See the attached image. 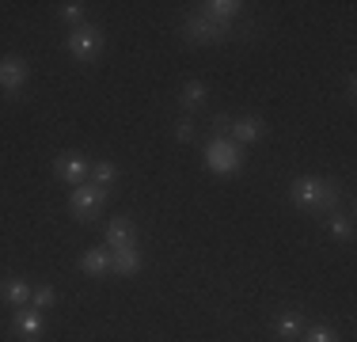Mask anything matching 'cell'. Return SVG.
I'll return each instance as SVG.
<instances>
[{
    "label": "cell",
    "mask_w": 357,
    "mask_h": 342,
    "mask_svg": "<svg viewBox=\"0 0 357 342\" xmlns=\"http://www.w3.org/2000/svg\"><path fill=\"white\" fill-rule=\"evenodd\" d=\"M289 198H293V205H301V209H331L335 213L338 186L331 179H319V175H296L289 183Z\"/></svg>",
    "instance_id": "6da1fadb"
},
{
    "label": "cell",
    "mask_w": 357,
    "mask_h": 342,
    "mask_svg": "<svg viewBox=\"0 0 357 342\" xmlns=\"http://www.w3.org/2000/svg\"><path fill=\"white\" fill-rule=\"evenodd\" d=\"M206 168L213 175H236L243 168V149L232 141V137H213L206 144Z\"/></svg>",
    "instance_id": "7a4b0ae2"
},
{
    "label": "cell",
    "mask_w": 357,
    "mask_h": 342,
    "mask_svg": "<svg viewBox=\"0 0 357 342\" xmlns=\"http://www.w3.org/2000/svg\"><path fill=\"white\" fill-rule=\"evenodd\" d=\"M65 46H69V54L76 61H96L103 54V31L96 23H76L69 31V38H65Z\"/></svg>",
    "instance_id": "3957f363"
},
{
    "label": "cell",
    "mask_w": 357,
    "mask_h": 342,
    "mask_svg": "<svg viewBox=\"0 0 357 342\" xmlns=\"http://www.w3.org/2000/svg\"><path fill=\"white\" fill-rule=\"evenodd\" d=\"M228 34H232V27L228 23H213L209 15L202 12H190L183 20V38L194 42V46H209V42H225Z\"/></svg>",
    "instance_id": "277c9868"
},
{
    "label": "cell",
    "mask_w": 357,
    "mask_h": 342,
    "mask_svg": "<svg viewBox=\"0 0 357 342\" xmlns=\"http://www.w3.org/2000/svg\"><path fill=\"white\" fill-rule=\"evenodd\" d=\"M103 202H107V191L96 186V183H80V186L69 191V213L76 221H91L99 209H103Z\"/></svg>",
    "instance_id": "5b68a950"
},
{
    "label": "cell",
    "mask_w": 357,
    "mask_h": 342,
    "mask_svg": "<svg viewBox=\"0 0 357 342\" xmlns=\"http://www.w3.org/2000/svg\"><path fill=\"white\" fill-rule=\"evenodd\" d=\"M54 175L69 186H80V183H88V175H91V160L84 156V152H61V156L54 160Z\"/></svg>",
    "instance_id": "8992f818"
},
{
    "label": "cell",
    "mask_w": 357,
    "mask_h": 342,
    "mask_svg": "<svg viewBox=\"0 0 357 342\" xmlns=\"http://www.w3.org/2000/svg\"><path fill=\"white\" fill-rule=\"evenodd\" d=\"M27 76H31V65L23 61L20 54L0 57V91H4V96H20L23 84H27Z\"/></svg>",
    "instance_id": "52a82bcc"
},
{
    "label": "cell",
    "mask_w": 357,
    "mask_h": 342,
    "mask_svg": "<svg viewBox=\"0 0 357 342\" xmlns=\"http://www.w3.org/2000/svg\"><path fill=\"white\" fill-rule=\"evenodd\" d=\"M12 327H15V335L20 339H38L42 331H46V320H42V312L38 308H15V320H12Z\"/></svg>",
    "instance_id": "ba28073f"
},
{
    "label": "cell",
    "mask_w": 357,
    "mask_h": 342,
    "mask_svg": "<svg viewBox=\"0 0 357 342\" xmlns=\"http://www.w3.org/2000/svg\"><path fill=\"white\" fill-rule=\"evenodd\" d=\"M0 301L12 304V308H27L31 304V281L20 278V274L4 278V281H0Z\"/></svg>",
    "instance_id": "9c48e42d"
},
{
    "label": "cell",
    "mask_w": 357,
    "mask_h": 342,
    "mask_svg": "<svg viewBox=\"0 0 357 342\" xmlns=\"http://www.w3.org/2000/svg\"><path fill=\"white\" fill-rule=\"evenodd\" d=\"M122 247H137V236H133V225L126 217H114L107 225V251H122Z\"/></svg>",
    "instance_id": "30bf717a"
},
{
    "label": "cell",
    "mask_w": 357,
    "mask_h": 342,
    "mask_svg": "<svg viewBox=\"0 0 357 342\" xmlns=\"http://www.w3.org/2000/svg\"><path fill=\"white\" fill-rule=\"evenodd\" d=\"M198 12L209 15L213 23H228V27H232L236 15L243 12V4H240V0H209V4H198Z\"/></svg>",
    "instance_id": "8fae6325"
},
{
    "label": "cell",
    "mask_w": 357,
    "mask_h": 342,
    "mask_svg": "<svg viewBox=\"0 0 357 342\" xmlns=\"http://www.w3.org/2000/svg\"><path fill=\"white\" fill-rule=\"evenodd\" d=\"M228 130H232V141L240 144H251V141H259L262 137V130H266V126H262V118H255V114H248V118H236L232 126H228Z\"/></svg>",
    "instance_id": "7c38bea8"
},
{
    "label": "cell",
    "mask_w": 357,
    "mask_h": 342,
    "mask_svg": "<svg viewBox=\"0 0 357 342\" xmlns=\"http://www.w3.org/2000/svg\"><path fill=\"white\" fill-rule=\"evenodd\" d=\"M80 270L91 274V278H107L110 274V251L107 247H88V251L80 255Z\"/></svg>",
    "instance_id": "4fadbf2b"
},
{
    "label": "cell",
    "mask_w": 357,
    "mask_h": 342,
    "mask_svg": "<svg viewBox=\"0 0 357 342\" xmlns=\"http://www.w3.org/2000/svg\"><path fill=\"white\" fill-rule=\"evenodd\" d=\"M110 270L122 274V278H133V274H141V251H137V247L110 251Z\"/></svg>",
    "instance_id": "5bb4252c"
},
{
    "label": "cell",
    "mask_w": 357,
    "mask_h": 342,
    "mask_svg": "<svg viewBox=\"0 0 357 342\" xmlns=\"http://www.w3.org/2000/svg\"><path fill=\"white\" fill-rule=\"evenodd\" d=\"M209 99V84L206 80H186L183 84V107H202V103Z\"/></svg>",
    "instance_id": "9a60e30c"
},
{
    "label": "cell",
    "mask_w": 357,
    "mask_h": 342,
    "mask_svg": "<svg viewBox=\"0 0 357 342\" xmlns=\"http://www.w3.org/2000/svg\"><path fill=\"white\" fill-rule=\"evenodd\" d=\"M301 331H304V320H301L296 312H285L282 320H278V339L296 342V339H301Z\"/></svg>",
    "instance_id": "2e32d148"
},
{
    "label": "cell",
    "mask_w": 357,
    "mask_h": 342,
    "mask_svg": "<svg viewBox=\"0 0 357 342\" xmlns=\"http://www.w3.org/2000/svg\"><path fill=\"white\" fill-rule=\"evenodd\" d=\"M114 179H118V168L110 164V160H91V183H96V186H103V191H107Z\"/></svg>",
    "instance_id": "e0dca14e"
},
{
    "label": "cell",
    "mask_w": 357,
    "mask_h": 342,
    "mask_svg": "<svg viewBox=\"0 0 357 342\" xmlns=\"http://www.w3.org/2000/svg\"><path fill=\"white\" fill-rule=\"evenodd\" d=\"M54 304H57V289H54V285H31V308L50 312Z\"/></svg>",
    "instance_id": "ac0fdd59"
},
{
    "label": "cell",
    "mask_w": 357,
    "mask_h": 342,
    "mask_svg": "<svg viewBox=\"0 0 357 342\" xmlns=\"http://www.w3.org/2000/svg\"><path fill=\"white\" fill-rule=\"evenodd\" d=\"M327 232L335 236V239H350L354 236L350 217H346V213H327Z\"/></svg>",
    "instance_id": "d6986e66"
},
{
    "label": "cell",
    "mask_w": 357,
    "mask_h": 342,
    "mask_svg": "<svg viewBox=\"0 0 357 342\" xmlns=\"http://www.w3.org/2000/svg\"><path fill=\"white\" fill-rule=\"evenodd\" d=\"M301 342H338V335L327 327V323H316V327L301 331Z\"/></svg>",
    "instance_id": "ffe728a7"
},
{
    "label": "cell",
    "mask_w": 357,
    "mask_h": 342,
    "mask_svg": "<svg viewBox=\"0 0 357 342\" xmlns=\"http://www.w3.org/2000/svg\"><path fill=\"white\" fill-rule=\"evenodd\" d=\"M57 15H61L65 23H73V27H76V23H84V4H80V0H69V4L57 8Z\"/></svg>",
    "instance_id": "44dd1931"
},
{
    "label": "cell",
    "mask_w": 357,
    "mask_h": 342,
    "mask_svg": "<svg viewBox=\"0 0 357 342\" xmlns=\"http://www.w3.org/2000/svg\"><path fill=\"white\" fill-rule=\"evenodd\" d=\"M190 137H194V126L186 122V118H183V122H175V141H190Z\"/></svg>",
    "instance_id": "7402d4cb"
},
{
    "label": "cell",
    "mask_w": 357,
    "mask_h": 342,
    "mask_svg": "<svg viewBox=\"0 0 357 342\" xmlns=\"http://www.w3.org/2000/svg\"><path fill=\"white\" fill-rule=\"evenodd\" d=\"M228 126H232V118H228V114H217V118H213V130H217V137H225Z\"/></svg>",
    "instance_id": "603a6c76"
}]
</instances>
